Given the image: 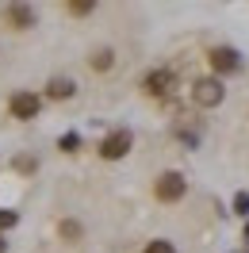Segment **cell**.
I'll return each instance as SVG.
<instances>
[{"label":"cell","mask_w":249,"mask_h":253,"mask_svg":"<svg viewBox=\"0 0 249 253\" xmlns=\"http://www.w3.org/2000/svg\"><path fill=\"white\" fill-rule=\"evenodd\" d=\"M176 69H169V65H154L146 77H142V92L150 96V100H161V104H169L172 92H176Z\"/></svg>","instance_id":"1"},{"label":"cell","mask_w":249,"mask_h":253,"mask_svg":"<svg viewBox=\"0 0 249 253\" xmlns=\"http://www.w3.org/2000/svg\"><path fill=\"white\" fill-rule=\"evenodd\" d=\"M0 19H4L8 31L23 35V31H31V27H39V8L27 4V0H12V4L0 8Z\"/></svg>","instance_id":"2"},{"label":"cell","mask_w":249,"mask_h":253,"mask_svg":"<svg viewBox=\"0 0 249 253\" xmlns=\"http://www.w3.org/2000/svg\"><path fill=\"white\" fill-rule=\"evenodd\" d=\"M130 150H134V130H130V126L108 130V134L100 138V146H96V154H100L104 161H123Z\"/></svg>","instance_id":"3"},{"label":"cell","mask_w":249,"mask_h":253,"mask_svg":"<svg viewBox=\"0 0 249 253\" xmlns=\"http://www.w3.org/2000/svg\"><path fill=\"white\" fill-rule=\"evenodd\" d=\"M42 92H31V88H19V92L8 96V115L12 119H19V123H31V119H39L42 115Z\"/></svg>","instance_id":"4"},{"label":"cell","mask_w":249,"mask_h":253,"mask_svg":"<svg viewBox=\"0 0 249 253\" xmlns=\"http://www.w3.org/2000/svg\"><path fill=\"white\" fill-rule=\"evenodd\" d=\"M184 196H188L184 173H176V169L157 173V180H154V200H157V204H180Z\"/></svg>","instance_id":"5"},{"label":"cell","mask_w":249,"mask_h":253,"mask_svg":"<svg viewBox=\"0 0 249 253\" xmlns=\"http://www.w3.org/2000/svg\"><path fill=\"white\" fill-rule=\"evenodd\" d=\"M226 100V88H222V81L218 77H196L192 81V104L200 111H211V108H218Z\"/></svg>","instance_id":"6"},{"label":"cell","mask_w":249,"mask_h":253,"mask_svg":"<svg viewBox=\"0 0 249 253\" xmlns=\"http://www.w3.org/2000/svg\"><path fill=\"white\" fill-rule=\"evenodd\" d=\"M207 65H211V77H234V73H242V54L234 46H211L207 50Z\"/></svg>","instance_id":"7"},{"label":"cell","mask_w":249,"mask_h":253,"mask_svg":"<svg viewBox=\"0 0 249 253\" xmlns=\"http://www.w3.org/2000/svg\"><path fill=\"white\" fill-rule=\"evenodd\" d=\"M77 96V81L65 77V73H54V77L46 81V88H42V100H50V104H65V100H73Z\"/></svg>","instance_id":"8"},{"label":"cell","mask_w":249,"mask_h":253,"mask_svg":"<svg viewBox=\"0 0 249 253\" xmlns=\"http://www.w3.org/2000/svg\"><path fill=\"white\" fill-rule=\"evenodd\" d=\"M88 69H92V73H111V69H115V50L96 46L92 54H88Z\"/></svg>","instance_id":"9"},{"label":"cell","mask_w":249,"mask_h":253,"mask_svg":"<svg viewBox=\"0 0 249 253\" xmlns=\"http://www.w3.org/2000/svg\"><path fill=\"white\" fill-rule=\"evenodd\" d=\"M58 238H62L65 246H77L81 238H84V222L81 219H62L58 222Z\"/></svg>","instance_id":"10"},{"label":"cell","mask_w":249,"mask_h":253,"mask_svg":"<svg viewBox=\"0 0 249 253\" xmlns=\"http://www.w3.org/2000/svg\"><path fill=\"white\" fill-rule=\"evenodd\" d=\"M12 169H16L19 176H35L39 173V158H35V154H16V158H12Z\"/></svg>","instance_id":"11"},{"label":"cell","mask_w":249,"mask_h":253,"mask_svg":"<svg viewBox=\"0 0 249 253\" xmlns=\"http://www.w3.org/2000/svg\"><path fill=\"white\" fill-rule=\"evenodd\" d=\"M92 12H96V0H69L65 4V16H73V19H84Z\"/></svg>","instance_id":"12"},{"label":"cell","mask_w":249,"mask_h":253,"mask_svg":"<svg viewBox=\"0 0 249 253\" xmlns=\"http://www.w3.org/2000/svg\"><path fill=\"white\" fill-rule=\"evenodd\" d=\"M58 150H62V154H77L81 150V134L77 130H65L62 138H58Z\"/></svg>","instance_id":"13"},{"label":"cell","mask_w":249,"mask_h":253,"mask_svg":"<svg viewBox=\"0 0 249 253\" xmlns=\"http://www.w3.org/2000/svg\"><path fill=\"white\" fill-rule=\"evenodd\" d=\"M16 226H19V211L0 207V234H8V230H16Z\"/></svg>","instance_id":"14"},{"label":"cell","mask_w":249,"mask_h":253,"mask_svg":"<svg viewBox=\"0 0 249 253\" xmlns=\"http://www.w3.org/2000/svg\"><path fill=\"white\" fill-rule=\"evenodd\" d=\"M142 253H176V246H172L169 238H154V242L142 246Z\"/></svg>","instance_id":"15"},{"label":"cell","mask_w":249,"mask_h":253,"mask_svg":"<svg viewBox=\"0 0 249 253\" xmlns=\"http://www.w3.org/2000/svg\"><path fill=\"white\" fill-rule=\"evenodd\" d=\"M234 215H249V192H238V196H234Z\"/></svg>","instance_id":"16"},{"label":"cell","mask_w":249,"mask_h":253,"mask_svg":"<svg viewBox=\"0 0 249 253\" xmlns=\"http://www.w3.org/2000/svg\"><path fill=\"white\" fill-rule=\"evenodd\" d=\"M0 253H8V238L0 234Z\"/></svg>","instance_id":"17"},{"label":"cell","mask_w":249,"mask_h":253,"mask_svg":"<svg viewBox=\"0 0 249 253\" xmlns=\"http://www.w3.org/2000/svg\"><path fill=\"white\" fill-rule=\"evenodd\" d=\"M246 234H249V226H246Z\"/></svg>","instance_id":"18"}]
</instances>
